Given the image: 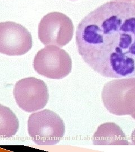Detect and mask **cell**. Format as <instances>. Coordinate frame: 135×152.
I'll use <instances>...</instances> for the list:
<instances>
[{
    "label": "cell",
    "instance_id": "cell-1",
    "mask_svg": "<svg viewBox=\"0 0 135 152\" xmlns=\"http://www.w3.org/2000/svg\"><path fill=\"white\" fill-rule=\"evenodd\" d=\"M76 39L83 60L100 75L135 77V4L100 6L81 20Z\"/></svg>",
    "mask_w": 135,
    "mask_h": 152
},
{
    "label": "cell",
    "instance_id": "cell-2",
    "mask_svg": "<svg viewBox=\"0 0 135 152\" xmlns=\"http://www.w3.org/2000/svg\"><path fill=\"white\" fill-rule=\"evenodd\" d=\"M101 97L105 107L117 115L135 113V77L115 79L107 82Z\"/></svg>",
    "mask_w": 135,
    "mask_h": 152
},
{
    "label": "cell",
    "instance_id": "cell-3",
    "mask_svg": "<svg viewBox=\"0 0 135 152\" xmlns=\"http://www.w3.org/2000/svg\"><path fill=\"white\" fill-rule=\"evenodd\" d=\"M28 131L36 144L54 145L59 142L64 135L65 124L59 115L45 109L29 116Z\"/></svg>",
    "mask_w": 135,
    "mask_h": 152
},
{
    "label": "cell",
    "instance_id": "cell-4",
    "mask_svg": "<svg viewBox=\"0 0 135 152\" xmlns=\"http://www.w3.org/2000/svg\"><path fill=\"white\" fill-rule=\"evenodd\" d=\"M74 31L72 20L59 12L47 14L43 16L38 24V38L45 45L62 48L72 40Z\"/></svg>",
    "mask_w": 135,
    "mask_h": 152
},
{
    "label": "cell",
    "instance_id": "cell-5",
    "mask_svg": "<svg viewBox=\"0 0 135 152\" xmlns=\"http://www.w3.org/2000/svg\"><path fill=\"white\" fill-rule=\"evenodd\" d=\"M33 68L39 75L51 79H62L72 68V61L64 50L47 46L39 50L33 60Z\"/></svg>",
    "mask_w": 135,
    "mask_h": 152
},
{
    "label": "cell",
    "instance_id": "cell-6",
    "mask_svg": "<svg viewBox=\"0 0 135 152\" xmlns=\"http://www.w3.org/2000/svg\"><path fill=\"white\" fill-rule=\"evenodd\" d=\"M13 92L18 106L29 113L43 108L49 100L46 84L34 77L23 78L17 82Z\"/></svg>",
    "mask_w": 135,
    "mask_h": 152
},
{
    "label": "cell",
    "instance_id": "cell-7",
    "mask_svg": "<svg viewBox=\"0 0 135 152\" xmlns=\"http://www.w3.org/2000/svg\"><path fill=\"white\" fill-rule=\"evenodd\" d=\"M31 33L20 24L0 23V53L9 56L26 54L32 47Z\"/></svg>",
    "mask_w": 135,
    "mask_h": 152
},
{
    "label": "cell",
    "instance_id": "cell-8",
    "mask_svg": "<svg viewBox=\"0 0 135 152\" xmlns=\"http://www.w3.org/2000/svg\"><path fill=\"white\" fill-rule=\"evenodd\" d=\"M92 141L95 145H131L120 127L113 122L105 123L99 126Z\"/></svg>",
    "mask_w": 135,
    "mask_h": 152
},
{
    "label": "cell",
    "instance_id": "cell-9",
    "mask_svg": "<svg viewBox=\"0 0 135 152\" xmlns=\"http://www.w3.org/2000/svg\"><path fill=\"white\" fill-rule=\"evenodd\" d=\"M19 121L11 109L0 104V136L10 137L19 129Z\"/></svg>",
    "mask_w": 135,
    "mask_h": 152
},
{
    "label": "cell",
    "instance_id": "cell-10",
    "mask_svg": "<svg viewBox=\"0 0 135 152\" xmlns=\"http://www.w3.org/2000/svg\"><path fill=\"white\" fill-rule=\"evenodd\" d=\"M131 142H132V144L135 145V129L133 131L132 135H131Z\"/></svg>",
    "mask_w": 135,
    "mask_h": 152
},
{
    "label": "cell",
    "instance_id": "cell-11",
    "mask_svg": "<svg viewBox=\"0 0 135 152\" xmlns=\"http://www.w3.org/2000/svg\"><path fill=\"white\" fill-rule=\"evenodd\" d=\"M131 116H132V117L134 119H135V113L134 114H132Z\"/></svg>",
    "mask_w": 135,
    "mask_h": 152
},
{
    "label": "cell",
    "instance_id": "cell-12",
    "mask_svg": "<svg viewBox=\"0 0 135 152\" xmlns=\"http://www.w3.org/2000/svg\"><path fill=\"white\" fill-rule=\"evenodd\" d=\"M121 1H128V2H131V1H135V0H121Z\"/></svg>",
    "mask_w": 135,
    "mask_h": 152
}]
</instances>
